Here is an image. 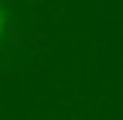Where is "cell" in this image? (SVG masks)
Listing matches in <instances>:
<instances>
[{"label": "cell", "mask_w": 123, "mask_h": 120, "mask_svg": "<svg viewBox=\"0 0 123 120\" xmlns=\"http://www.w3.org/2000/svg\"><path fill=\"white\" fill-rule=\"evenodd\" d=\"M3 30H6V15L0 12V36H3Z\"/></svg>", "instance_id": "cell-1"}]
</instances>
